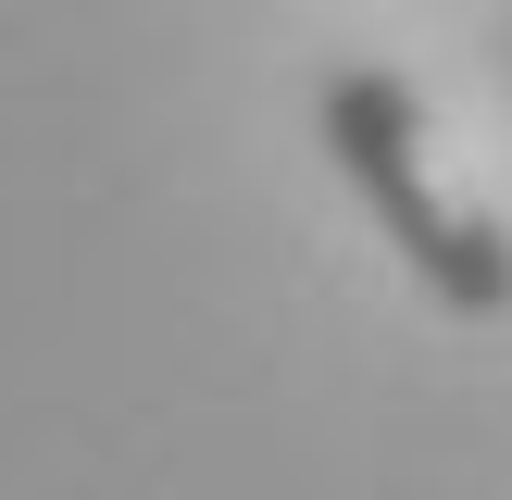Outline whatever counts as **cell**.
Here are the masks:
<instances>
[{
    "mask_svg": "<svg viewBox=\"0 0 512 500\" xmlns=\"http://www.w3.org/2000/svg\"><path fill=\"white\" fill-rule=\"evenodd\" d=\"M325 150H338V175L363 188V213L388 225V250L425 275L438 313H463V325L512 313V238H500V213L475 188H450L438 138H425V100L400 88L388 63L325 75Z\"/></svg>",
    "mask_w": 512,
    "mask_h": 500,
    "instance_id": "cell-1",
    "label": "cell"
}]
</instances>
